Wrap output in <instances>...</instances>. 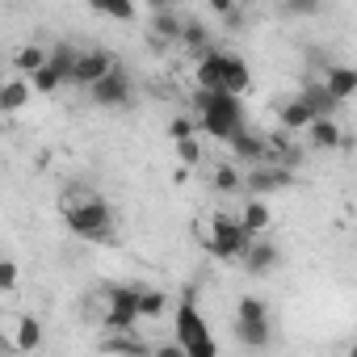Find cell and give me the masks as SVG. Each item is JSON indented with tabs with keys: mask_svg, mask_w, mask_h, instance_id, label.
<instances>
[{
	"mask_svg": "<svg viewBox=\"0 0 357 357\" xmlns=\"http://www.w3.org/2000/svg\"><path fill=\"white\" fill-rule=\"evenodd\" d=\"M38 344H43V324H38L34 315H17V319H13L9 349H17V353H34Z\"/></svg>",
	"mask_w": 357,
	"mask_h": 357,
	"instance_id": "15",
	"label": "cell"
},
{
	"mask_svg": "<svg viewBox=\"0 0 357 357\" xmlns=\"http://www.w3.org/2000/svg\"><path fill=\"white\" fill-rule=\"evenodd\" d=\"M89 9H97L101 17H114V22H135L139 17L135 0H89Z\"/></svg>",
	"mask_w": 357,
	"mask_h": 357,
	"instance_id": "22",
	"label": "cell"
},
{
	"mask_svg": "<svg viewBox=\"0 0 357 357\" xmlns=\"http://www.w3.org/2000/svg\"><path fill=\"white\" fill-rule=\"evenodd\" d=\"M244 269L248 273H257V278H265L269 269H278V261H282V252H278V244H269V240H248V248H244Z\"/></svg>",
	"mask_w": 357,
	"mask_h": 357,
	"instance_id": "11",
	"label": "cell"
},
{
	"mask_svg": "<svg viewBox=\"0 0 357 357\" xmlns=\"http://www.w3.org/2000/svg\"><path fill=\"white\" fill-rule=\"evenodd\" d=\"M72 59H76V47H68V43H59V47H51V51H47V68H55V76H59L63 84H68Z\"/></svg>",
	"mask_w": 357,
	"mask_h": 357,
	"instance_id": "25",
	"label": "cell"
},
{
	"mask_svg": "<svg viewBox=\"0 0 357 357\" xmlns=\"http://www.w3.org/2000/svg\"><path fill=\"white\" fill-rule=\"evenodd\" d=\"M324 9V0H282V13L290 17H315Z\"/></svg>",
	"mask_w": 357,
	"mask_h": 357,
	"instance_id": "33",
	"label": "cell"
},
{
	"mask_svg": "<svg viewBox=\"0 0 357 357\" xmlns=\"http://www.w3.org/2000/svg\"><path fill=\"white\" fill-rule=\"evenodd\" d=\"M101 349H105V353H147V344L135 340L130 332H114L109 340H101Z\"/></svg>",
	"mask_w": 357,
	"mask_h": 357,
	"instance_id": "27",
	"label": "cell"
},
{
	"mask_svg": "<svg viewBox=\"0 0 357 357\" xmlns=\"http://www.w3.org/2000/svg\"><path fill=\"white\" fill-rule=\"evenodd\" d=\"M43 63H47V47H38V43H26V47H17V51H13V68H17L22 76L38 72Z\"/></svg>",
	"mask_w": 357,
	"mask_h": 357,
	"instance_id": "20",
	"label": "cell"
},
{
	"mask_svg": "<svg viewBox=\"0 0 357 357\" xmlns=\"http://www.w3.org/2000/svg\"><path fill=\"white\" fill-rule=\"evenodd\" d=\"M311 118H315V109H311L303 97H294V101H286V105L278 109V126H282V130H290V135H294V130H307V122H311Z\"/></svg>",
	"mask_w": 357,
	"mask_h": 357,
	"instance_id": "18",
	"label": "cell"
},
{
	"mask_svg": "<svg viewBox=\"0 0 357 357\" xmlns=\"http://www.w3.org/2000/svg\"><path fill=\"white\" fill-rule=\"evenodd\" d=\"M168 311V294L164 290H155V286H135V315H139V324L143 319H160Z\"/></svg>",
	"mask_w": 357,
	"mask_h": 357,
	"instance_id": "16",
	"label": "cell"
},
{
	"mask_svg": "<svg viewBox=\"0 0 357 357\" xmlns=\"http://www.w3.org/2000/svg\"><path fill=\"white\" fill-rule=\"evenodd\" d=\"M59 211H63V223H68V231H72V236L93 240V244L114 240V211H109V202H105L101 194L80 190V194L63 198V206H59Z\"/></svg>",
	"mask_w": 357,
	"mask_h": 357,
	"instance_id": "2",
	"label": "cell"
},
{
	"mask_svg": "<svg viewBox=\"0 0 357 357\" xmlns=\"http://www.w3.org/2000/svg\"><path fill=\"white\" fill-rule=\"evenodd\" d=\"M30 97H34V89H30V76H13V80H5L0 84V114H22L26 105H30Z\"/></svg>",
	"mask_w": 357,
	"mask_h": 357,
	"instance_id": "13",
	"label": "cell"
},
{
	"mask_svg": "<svg viewBox=\"0 0 357 357\" xmlns=\"http://www.w3.org/2000/svg\"><path fill=\"white\" fill-rule=\"evenodd\" d=\"M17 282H22L17 261H13V257H0V294H13V290H17Z\"/></svg>",
	"mask_w": 357,
	"mask_h": 357,
	"instance_id": "30",
	"label": "cell"
},
{
	"mask_svg": "<svg viewBox=\"0 0 357 357\" xmlns=\"http://www.w3.org/2000/svg\"><path fill=\"white\" fill-rule=\"evenodd\" d=\"M211 9L227 22V26H240L244 17H240V9H236V0H211Z\"/></svg>",
	"mask_w": 357,
	"mask_h": 357,
	"instance_id": "35",
	"label": "cell"
},
{
	"mask_svg": "<svg viewBox=\"0 0 357 357\" xmlns=\"http://www.w3.org/2000/svg\"><path fill=\"white\" fill-rule=\"evenodd\" d=\"M147 9L151 13H164V9H172V0H147Z\"/></svg>",
	"mask_w": 357,
	"mask_h": 357,
	"instance_id": "36",
	"label": "cell"
},
{
	"mask_svg": "<svg viewBox=\"0 0 357 357\" xmlns=\"http://www.w3.org/2000/svg\"><path fill=\"white\" fill-rule=\"evenodd\" d=\"M319 84H324V89H328V93H332V97H336L340 105H344V101H349V97L357 93V72H353L349 63H328V68H324V80H319Z\"/></svg>",
	"mask_w": 357,
	"mask_h": 357,
	"instance_id": "12",
	"label": "cell"
},
{
	"mask_svg": "<svg viewBox=\"0 0 357 357\" xmlns=\"http://www.w3.org/2000/svg\"><path fill=\"white\" fill-rule=\"evenodd\" d=\"M236 219H240V227H244L248 236H261V231H265V227L273 223V215H269V206H265L261 198H252V202H248V206H244V211H240Z\"/></svg>",
	"mask_w": 357,
	"mask_h": 357,
	"instance_id": "19",
	"label": "cell"
},
{
	"mask_svg": "<svg viewBox=\"0 0 357 357\" xmlns=\"http://www.w3.org/2000/svg\"><path fill=\"white\" fill-rule=\"evenodd\" d=\"M244 185H248L252 194H278V190H290V185H294V172L282 168V164L261 160V164H252V172L244 176Z\"/></svg>",
	"mask_w": 357,
	"mask_h": 357,
	"instance_id": "8",
	"label": "cell"
},
{
	"mask_svg": "<svg viewBox=\"0 0 357 357\" xmlns=\"http://www.w3.org/2000/svg\"><path fill=\"white\" fill-rule=\"evenodd\" d=\"M298 97H303V101H307V105L315 109V118H319V114H332V118H336V105H340V101H336V97H332V93H328L324 84H307V89H303Z\"/></svg>",
	"mask_w": 357,
	"mask_h": 357,
	"instance_id": "24",
	"label": "cell"
},
{
	"mask_svg": "<svg viewBox=\"0 0 357 357\" xmlns=\"http://www.w3.org/2000/svg\"><path fill=\"white\" fill-rule=\"evenodd\" d=\"M172 328H176V344H181L185 357H215L219 353V340L211 336V328H206V319L198 311V290L194 286L181 294V307H176V324Z\"/></svg>",
	"mask_w": 357,
	"mask_h": 357,
	"instance_id": "3",
	"label": "cell"
},
{
	"mask_svg": "<svg viewBox=\"0 0 357 357\" xmlns=\"http://www.w3.org/2000/svg\"><path fill=\"white\" fill-rule=\"evenodd\" d=\"M30 89H34V93H55V89H63V80L55 76V68L43 63L38 72H30Z\"/></svg>",
	"mask_w": 357,
	"mask_h": 357,
	"instance_id": "28",
	"label": "cell"
},
{
	"mask_svg": "<svg viewBox=\"0 0 357 357\" xmlns=\"http://www.w3.org/2000/svg\"><path fill=\"white\" fill-rule=\"evenodd\" d=\"M151 26H155V34H160V38H176V34H181V17H176L172 9L151 13Z\"/></svg>",
	"mask_w": 357,
	"mask_h": 357,
	"instance_id": "29",
	"label": "cell"
},
{
	"mask_svg": "<svg viewBox=\"0 0 357 357\" xmlns=\"http://www.w3.org/2000/svg\"><path fill=\"white\" fill-rule=\"evenodd\" d=\"M109 68H118L114 51H105V47L76 51V59H72V72H68V84H76V89H89V84H93V80H101Z\"/></svg>",
	"mask_w": 357,
	"mask_h": 357,
	"instance_id": "6",
	"label": "cell"
},
{
	"mask_svg": "<svg viewBox=\"0 0 357 357\" xmlns=\"http://www.w3.org/2000/svg\"><path fill=\"white\" fill-rule=\"evenodd\" d=\"M194 118H198V130L227 143L236 130H244V101L236 93H219V89H198L194 93Z\"/></svg>",
	"mask_w": 357,
	"mask_h": 357,
	"instance_id": "1",
	"label": "cell"
},
{
	"mask_svg": "<svg viewBox=\"0 0 357 357\" xmlns=\"http://www.w3.org/2000/svg\"><path fill=\"white\" fill-rule=\"evenodd\" d=\"M227 147H231V155L236 160H244V164H261V160H269V139L265 135H257V130H236L231 139H227Z\"/></svg>",
	"mask_w": 357,
	"mask_h": 357,
	"instance_id": "10",
	"label": "cell"
},
{
	"mask_svg": "<svg viewBox=\"0 0 357 357\" xmlns=\"http://www.w3.org/2000/svg\"><path fill=\"white\" fill-rule=\"evenodd\" d=\"M248 240H252V236L240 227L236 215H215V219H211V236H206V244H211L215 257H223V261H240L244 248H248Z\"/></svg>",
	"mask_w": 357,
	"mask_h": 357,
	"instance_id": "4",
	"label": "cell"
},
{
	"mask_svg": "<svg viewBox=\"0 0 357 357\" xmlns=\"http://www.w3.org/2000/svg\"><path fill=\"white\" fill-rule=\"evenodd\" d=\"M307 135H311V147H319V151H332V147H340V143H344L340 122H336L332 114L311 118V122H307Z\"/></svg>",
	"mask_w": 357,
	"mask_h": 357,
	"instance_id": "14",
	"label": "cell"
},
{
	"mask_svg": "<svg viewBox=\"0 0 357 357\" xmlns=\"http://www.w3.org/2000/svg\"><path fill=\"white\" fill-rule=\"evenodd\" d=\"M176 160H181V164H198V160H202V143H198V135L176 139Z\"/></svg>",
	"mask_w": 357,
	"mask_h": 357,
	"instance_id": "34",
	"label": "cell"
},
{
	"mask_svg": "<svg viewBox=\"0 0 357 357\" xmlns=\"http://www.w3.org/2000/svg\"><path fill=\"white\" fill-rule=\"evenodd\" d=\"M101 324L109 332H135L139 315H135V286H105V315Z\"/></svg>",
	"mask_w": 357,
	"mask_h": 357,
	"instance_id": "5",
	"label": "cell"
},
{
	"mask_svg": "<svg viewBox=\"0 0 357 357\" xmlns=\"http://www.w3.org/2000/svg\"><path fill=\"white\" fill-rule=\"evenodd\" d=\"M215 185H219L223 194H231V190L244 185V176L236 172V164H219V168H215Z\"/></svg>",
	"mask_w": 357,
	"mask_h": 357,
	"instance_id": "31",
	"label": "cell"
},
{
	"mask_svg": "<svg viewBox=\"0 0 357 357\" xmlns=\"http://www.w3.org/2000/svg\"><path fill=\"white\" fill-rule=\"evenodd\" d=\"M236 324H269V307H265V298L244 294V298L236 303Z\"/></svg>",
	"mask_w": 357,
	"mask_h": 357,
	"instance_id": "21",
	"label": "cell"
},
{
	"mask_svg": "<svg viewBox=\"0 0 357 357\" xmlns=\"http://www.w3.org/2000/svg\"><path fill=\"white\" fill-rule=\"evenodd\" d=\"M97 105H105V109H114V105H126L130 101V76L122 72V68H109L101 80H93L89 89H84Z\"/></svg>",
	"mask_w": 357,
	"mask_h": 357,
	"instance_id": "7",
	"label": "cell"
},
{
	"mask_svg": "<svg viewBox=\"0 0 357 357\" xmlns=\"http://www.w3.org/2000/svg\"><path fill=\"white\" fill-rule=\"evenodd\" d=\"M223 63H227V51H198L194 55V84L198 89H223Z\"/></svg>",
	"mask_w": 357,
	"mask_h": 357,
	"instance_id": "9",
	"label": "cell"
},
{
	"mask_svg": "<svg viewBox=\"0 0 357 357\" xmlns=\"http://www.w3.org/2000/svg\"><path fill=\"white\" fill-rule=\"evenodd\" d=\"M248 84H252L248 63H244L240 55H227V63H223V89H219V93H236V97H244Z\"/></svg>",
	"mask_w": 357,
	"mask_h": 357,
	"instance_id": "17",
	"label": "cell"
},
{
	"mask_svg": "<svg viewBox=\"0 0 357 357\" xmlns=\"http://www.w3.org/2000/svg\"><path fill=\"white\" fill-rule=\"evenodd\" d=\"M236 336L244 349H265L269 344V324H236Z\"/></svg>",
	"mask_w": 357,
	"mask_h": 357,
	"instance_id": "26",
	"label": "cell"
},
{
	"mask_svg": "<svg viewBox=\"0 0 357 357\" xmlns=\"http://www.w3.org/2000/svg\"><path fill=\"white\" fill-rule=\"evenodd\" d=\"M168 135H172V143H176V139L198 135V118H194V114H176V118L168 122Z\"/></svg>",
	"mask_w": 357,
	"mask_h": 357,
	"instance_id": "32",
	"label": "cell"
},
{
	"mask_svg": "<svg viewBox=\"0 0 357 357\" xmlns=\"http://www.w3.org/2000/svg\"><path fill=\"white\" fill-rule=\"evenodd\" d=\"M176 43H181L190 55H198V51H206V47H211V34H206V26H202V22H181V34H176Z\"/></svg>",
	"mask_w": 357,
	"mask_h": 357,
	"instance_id": "23",
	"label": "cell"
}]
</instances>
